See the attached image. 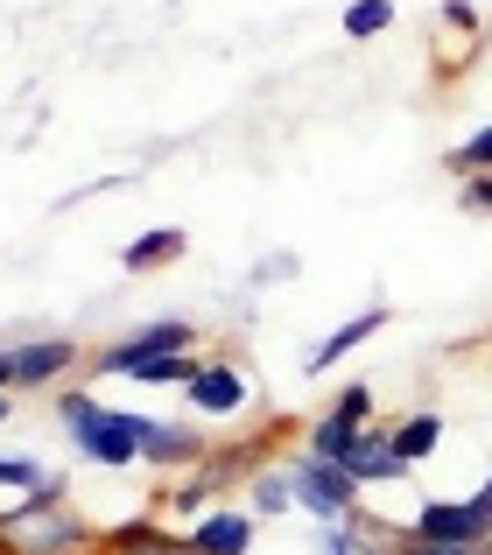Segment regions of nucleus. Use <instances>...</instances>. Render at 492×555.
Here are the masks:
<instances>
[{
    "mask_svg": "<svg viewBox=\"0 0 492 555\" xmlns=\"http://www.w3.org/2000/svg\"><path fill=\"white\" fill-rule=\"evenodd\" d=\"M99 548H106V534L70 506L64 478L36 486L28 500L0 514V555H99Z\"/></svg>",
    "mask_w": 492,
    "mask_h": 555,
    "instance_id": "1",
    "label": "nucleus"
},
{
    "mask_svg": "<svg viewBox=\"0 0 492 555\" xmlns=\"http://www.w3.org/2000/svg\"><path fill=\"white\" fill-rule=\"evenodd\" d=\"M56 415H64V429H70V443H78L85 464H106V472H120V464H141V450H148V415L99 408L92 393H78V387L56 401Z\"/></svg>",
    "mask_w": 492,
    "mask_h": 555,
    "instance_id": "2",
    "label": "nucleus"
},
{
    "mask_svg": "<svg viewBox=\"0 0 492 555\" xmlns=\"http://www.w3.org/2000/svg\"><path fill=\"white\" fill-rule=\"evenodd\" d=\"M282 472H288V486H296V506H310V514L324 520V528H338V520H352V514H359V478L345 472V464L296 450V457H288Z\"/></svg>",
    "mask_w": 492,
    "mask_h": 555,
    "instance_id": "3",
    "label": "nucleus"
},
{
    "mask_svg": "<svg viewBox=\"0 0 492 555\" xmlns=\"http://www.w3.org/2000/svg\"><path fill=\"white\" fill-rule=\"evenodd\" d=\"M409 542H465V548H485L492 542V506L479 500H423V514L409 520Z\"/></svg>",
    "mask_w": 492,
    "mask_h": 555,
    "instance_id": "4",
    "label": "nucleus"
},
{
    "mask_svg": "<svg viewBox=\"0 0 492 555\" xmlns=\"http://www.w3.org/2000/svg\"><path fill=\"white\" fill-rule=\"evenodd\" d=\"M191 338H197V331L183 324V317L141 324L134 338H113L106 352H92V373H134V366H148V359H163V352H191Z\"/></svg>",
    "mask_w": 492,
    "mask_h": 555,
    "instance_id": "5",
    "label": "nucleus"
},
{
    "mask_svg": "<svg viewBox=\"0 0 492 555\" xmlns=\"http://www.w3.org/2000/svg\"><path fill=\"white\" fill-rule=\"evenodd\" d=\"M8 359H14V387H50V379H64L85 352L70 338H36V345H14Z\"/></svg>",
    "mask_w": 492,
    "mask_h": 555,
    "instance_id": "6",
    "label": "nucleus"
},
{
    "mask_svg": "<svg viewBox=\"0 0 492 555\" xmlns=\"http://www.w3.org/2000/svg\"><path fill=\"white\" fill-rule=\"evenodd\" d=\"M345 472L359 478V486H387V478H409V464H401V450H394V429H359V443H352V457H345Z\"/></svg>",
    "mask_w": 492,
    "mask_h": 555,
    "instance_id": "7",
    "label": "nucleus"
},
{
    "mask_svg": "<svg viewBox=\"0 0 492 555\" xmlns=\"http://www.w3.org/2000/svg\"><path fill=\"white\" fill-rule=\"evenodd\" d=\"M106 555H197L191 534H169L155 514L127 520V528H106Z\"/></svg>",
    "mask_w": 492,
    "mask_h": 555,
    "instance_id": "8",
    "label": "nucleus"
},
{
    "mask_svg": "<svg viewBox=\"0 0 492 555\" xmlns=\"http://www.w3.org/2000/svg\"><path fill=\"white\" fill-rule=\"evenodd\" d=\"M183 393H191V408H205V415H239V408L254 401V379L239 366H205Z\"/></svg>",
    "mask_w": 492,
    "mask_h": 555,
    "instance_id": "9",
    "label": "nucleus"
},
{
    "mask_svg": "<svg viewBox=\"0 0 492 555\" xmlns=\"http://www.w3.org/2000/svg\"><path fill=\"white\" fill-rule=\"evenodd\" d=\"M141 464H155V472L205 464V436H197L191 422H148V450H141Z\"/></svg>",
    "mask_w": 492,
    "mask_h": 555,
    "instance_id": "10",
    "label": "nucleus"
},
{
    "mask_svg": "<svg viewBox=\"0 0 492 555\" xmlns=\"http://www.w3.org/2000/svg\"><path fill=\"white\" fill-rule=\"evenodd\" d=\"M197 555H246L254 548V514H239V506H219V514H205L191 528Z\"/></svg>",
    "mask_w": 492,
    "mask_h": 555,
    "instance_id": "11",
    "label": "nucleus"
},
{
    "mask_svg": "<svg viewBox=\"0 0 492 555\" xmlns=\"http://www.w3.org/2000/svg\"><path fill=\"white\" fill-rule=\"evenodd\" d=\"M373 331H387V302H373V310H359L352 324H338V331H331V338H324V345L310 352V373H331V366H338L345 352H359V345H366Z\"/></svg>",
    "mask_w": 492,
    "mask_h": 555,
    "instance_id": "12",
    "label": "nucleus"
},
{
    "mask_svg": "<svg viewBox=\"0 0 492 555\" xmlns=\"http://www.w3.org/2000/svg\"><path fill=\"white\" fill-rule=\"evenodd\" d=\"M437 443H443V415H409V422H394V450H401V464H423V457H437Z\"/></svg>",
    "mask_w": 492,
    "mask_h": 555,
    "instance_id": "13",
    "label": "nucleus"
},
{
    "mask_svg": "<svg viewBox=\"0 0 492 555\" xmlns=\"http://www.w3.org/2000/svg\"><path fill=\"white\" fill-rule=\"evenodd\" d=\"M127 274H148V268H163V260H183V232L177 225H163V232H141L134 246H127Z\"/></svg>",
    "mask_w": 492,
    "mask_h": 555,
    "instance_id": "14",
    "label": "nucleus"
},
{
    "mask_svg": "<svg viewBox=\"0 0 492 555\" xmlns=\"http://www.w3.org/2000/svg\"><path fill=\"white\" fill-rule=\"evenodd\" d=\"M205 366L211 359H197V352H163V359H148V366H134V379H148V387H191Z\"/></svg>",
    "mask_w": 492,
    "mask_h": 555,
    "instance_id": "15",
    "label": "nucleus"
},
{
    "mask_svg": "<svg viewBox=\"0 0 492 555\" xmlns=\"http://www.w3.org/2000/svg\"><path fill=\"white\" fill-rule=\"evenodd\" d=\"M443 163H451V177H465V183H471V177H492V127H479L471 141H457Z\"/></svg>",
    "mask_w": 492,
    "mask_h": 555,
    "instance_id": "16",
    "label": "nucleus"
},
{
    "mask_svg": "<svg viewBox=\"0 0 492 555\" xmlns=\"http://www.w3.org/2000/svg\"><path fill=\"white\" fill-rule=\"evenodd\" d=\"M380 28H394V0H352L345 8V36L352 42H373Z\"/></svg>",
    "mask_w": 492,
    "mask_h": 555,
    "instance_id": "17",
    "label": "nucleus"
},
{
    "mask_svg": "<svg viewBox=\"0 0 492 555\" xmlns=\"http://www.w3.org/2000/svg\"><path fill=\"white\" fill-rule=\"evenodd\" d=\"M373 548H380V534H373L359 514H352V520H338V528L324 534V555H373Z\"/></svg>",
    "mask_w": 492,
    "mask_h": 555,
    "instance_id": "18",
    "label": "nucleus"
},
{
    "mask_svg": "<svg viewBox=\"0 0 492 555\" xmlns=\"http://www.w3.org/2000/svg\"><path fill=\"white\" fill-rule=\"evenodd\" d=\"M288 500H296L288 472H260L254 478V506H260V514H288Z\"/></svg>",
    "mask_w": 492,
    "mask_h": 555,
    "instance_id": "19",
    "label": "nucleus"
},
{
    "mask_svg": "<svg viewBox=\"0 0 492 555\" xmlns=\"http://www.w3.org/2000/svg\"><path fill=\"white\" fill-rule=\"evenodd\" d=\"M331 415L352 422V429H366V422H373V387H345L338 401H331Z\"/></svg>",
    "mask_w": 492,
    "mask_h": 555,
    "instance_id": "20",
    "label": "nucleus"
},
{
    "mask_svg": "<svg viewBox=\"0 0 492 555\" xmlns=\"http://www.w3.org/2000/svg\"><path fill=\"white\" fill-rule=\"evenodd\" d=\"M0 486L8 492H36V486H50V478H42L28 457H0Z\"/></svg>",
    "mask_w": 492,
    "mask_h": 555,
    "instance_id": "21",
    "label": "nucleus"
},
{
    "mask_svg": "<svg viewBox=\"0 0 492 555\" xmlns=\"http://www.w3.org/2000/svg\"><path fill=\"white\" fill-rule=\"evenodd\" d=\"M465 211H492V177H471L465 183Z\"/></svg>",
    "mask_w": 492,
    "mask_h": 555,
    "instance_id": "22",
    "label": "nucleus"
},
{
    "mask_svg": "<svg viewBox=\"0 0 492 555\" xmlns=\"http://www.w3.org/2000/svg\"><path fill=\"white\" fill-rule=\"evenodd\" d=\"M8 387H14V359L0 352V393H8Z\"/></svg>",
    "mask_w": 492,
    "mask_h": 555,
    "instance_id": "23",
    "label": "nucleus"
},
{
    "mask_svg": "<svg viewBox=\"0 0 492 555\" xmlns=\"http://www.w3.org/2000/svg\"><path fill=\"white\" fill-rule=\"evenodd\" d=\"M471 500H479V506H492V472H485V486H479V492H471Z\"/></svg>",
    "mask_w": 492,
    "mask_h": 555,
    "instance_id": "24",
    "label": "nucleus"
},
{
    "mask_svg": "<svg viewBox=\"0 0 492 555\" xmlns=\"http://www.w3.org/2000/svg\"><path fill=\"white\" fill-rule=\"evenodd\" d=\"M8 408H14V401H8V393H0V429H8Z\"/></svg>",
    "mask_w": 492,
    "mask_h": 555,
    "instance_id": "25",
    "label": "nucleus"
}]
</instances>
